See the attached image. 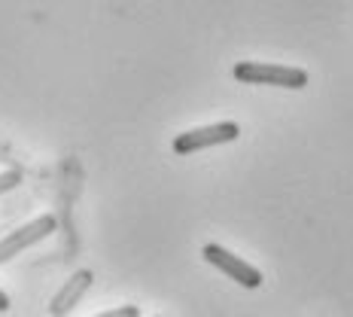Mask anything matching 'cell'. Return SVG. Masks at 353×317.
<instances>
[{
  "instance_id": "6da1fadb",
  "label": "cell",
  "mask_w": 353,
  "mask_h": 317,
  "mask_svg": "<svg viewBox=\"0 0 353 317\" xmlns=\"http://www.w3.org/2000/svg\"><path fill=\"white\" fill-rule=\"evenodd\" d=\"M232 73L238 83L247 86H277V88H292V92L307 86V70L274 61H241L234 64Z\"/></svg>"
},
{
  "instance_id": "7a4b0ae2",
  "label": "cell",
  "mask_w": 353,
  "mask_h": 317,
  "mask_svg": "<svg viewBox=\"0 0 353 317\" xmlns=\"http://www.w3.org/2000/svg\"><path fill=\"white\" fill-rule=\"evenodd\" d=\"M241 137V125L238 122H213L201 125V128H189L183 135L174 137V153L176 156H192L198 150H208V146L219 144H232Z\"/></svg>"
},
{
  "instance_id": "3957f363",
  "label": "cell",
  "mask_w": 353,
  "mask_h": 317,
  "mask_svg": "<svg viewBox=\"0 0 353 317\" xmlns=\"http://www.w3.org/2000/svg\"><path fill=\"white\" fill-rule=\"evenodd\" d=\"M201 256L213 265V269L223 271L225 278H232L234 284L247 287V290H256V287H262V271L256 269V265L244 262L241 256H234L232 250H225L223 244H204Z\"/></svg>"
},
{
  "instance_id": "277c9868",
  "label": "cell",
  "mask_w": 353,
  "mask_h": 317,
  "mask_svg": "<svg viewBox=\"0 0 353 317\" xmlns=\"http://www.w3.org/2000/svg\"><path fill=\"white\" fill-rule=\"evenodd\" d=\"M55 226H58V223H55L52 213H43V217L31 220V223L19 226V229H16V232H10L6 238H0V265L10 262L12 256L25 253V250H28V247H34L37 241L49 238V235L55 232Z\"/></svg>"
},
{
  "instance_id": "5b68a950",
  "label": "cell",
  "mask_w": 353,
  "mask_h": 317,
  "mask_svg": "<svg viewBox=\"0 0 353 317\" xmlns=\"http://www.w3.org/2000/svg\"><path fill=\"white\" fill-rule=\"evenodd\" d=\"M94 281V275L88 269H79V271H73V275L64 281V287L52 296V305H49V314L52 317H68L73 308L79 305V299L85 296V290L92 287Z\"/></svg>"
},
{
  "instance_id": "8992f818",
  "label": "cell",
  "mask_w": 353,
  "mask_h": 317,
  "mask_svg": "<svg viewBox=\"0 0 353 317\" xmlns=\"http://www.w3.org/2000/svg\"><path fill=\"white\" fill-rule=\"evenodd\" d=\"M21 183V174L19 171H0V195H6L10 189H16Z\"/></svg>"
},
{
  "instance_id": "52a82bcc",
  "label": "cell",
  "mask_w": 353,
  "mask_h": 317,
  "mask_svg": "<svg viewBox=\"0 0 353 317\" xmlns=\"http://www.w3.org/2000/svg\"><path fill=\"white\" fill-rule=\"evenodd\" d=\"M94 317H141L137 305H119V308H110L104 314H94Z\"/></svg>"
},
{
  "instance_id": "ba28073f",
  "label": "cell",
  "mask_w": 353,
  "mask_h": 317,
  "mask_svg": "<svg viewBox=\"0 0 353 317\" xmlns=\"http://www.w3.org/2000/svg\"><path fill=\"white\" fill-rule=\"evenodd\" d=\"M0 311H10V296L0 290Z\"/></svg>"
}]
</instances>
